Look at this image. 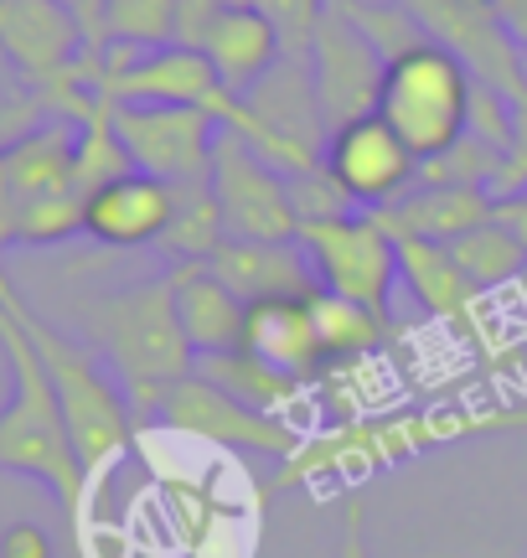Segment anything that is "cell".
<instances>
[{
	"label": "cell",
	"mask_w": 527,
	"mask_h": 558,
	"mask_svg": "<svg viewBox=\"0 0 527 558\" xmlns=\"http://www.w3.org/2000/svg\"><path fill=\"white\" fill-rule=\"evenodd\" d=\"M527 429V399L497 403V409H399V414H357L326 424L321 435H305L301 450L269 481L274 492H357L363 481L383 476L404 460L434 456L445 445H466L476 435H512Z\"/></svg>",
	"instance_id": "6da1fadb"
},
{
	"label": "cell",
	"mask_w": 527,
	"mask_h": 558,
	"mask_svg": "<svg viewBox=\"0 0 527 558\" xmlns=\"http://www.w3.org/2000/svg\"><path fill=\"white\" fill-rule=\"evenodd\" d=\"M0 357H5V378H11V399L0 409V471L47 486L62 512L78 522L88 512L94 481L68 435L58 388L47 378L37 341L21 320V290L5 269H0Z\"/></svg>",
	"instance_id": "7a4b0ae2"
},
{
	"label": "cell",
	"mask_w": 527,
	"mask_h": 558,
	"mask_svg": "<svg viewBox=\"0 0 527 558\" xmlns=\"http://www.w3.org/2000/svg\"><path fill=\"white\" fill-rule=\"evenodd\" d=\"M83 341L109 362V373L120 378L140 418H156L166 393L197 373V352L176 316L171 275L83 300Z\"/></svg>",
	"instance_id": "3957f363"
},
{
	"label": "cell",
	"mask_w": 527,
	"mask_h": 558,
	"mask_svg": "<svg viewBox=\"0 0 527 558\" xmlns=\"http://www.w3.org/2000/svg\"><path fill=\"white\" fill-rule=\"evenodd\" d=\"M21 320H26V331L37 341L47 378L58 388L62 418H68V435L78 445L83 471H88V481H99L114 460L130 456L140 414H135L130 393L120 388V378L109 373V362L83 337H73V331H62L58 320L41 316L26 295H21Z\"/></svg>",
	"instance_id": "277c9868"
},
{
	"label": "cell",
	"mask_w": 527,
	"mask_h": 558,
	"mask_svg": "<svg viewBox=\"0 0 527 558\" xmlns=\"http://www.w3.org/2000/svg\"><path fill=\"white\" fill-rule=\"evenodd\" d=\"M470 99H476V73L440 41H419L388 62L378 114H383L408 150L425 160L450 156L470 124Z\"/></svg>",
	"instance_id": "5b68a950"
},
{
	"label": "cell",
	"mask_w": 527,
	"mask_h": 558,
	"mask_svg": "<svg viewBox=\"0 0 527 558\" xmlns=\"http://www.w3.org/2000/svg\"><path fill=\"white\" fill-rule=\"evenodd\" d=\"M305 259L310 275L321 284V295L357 300L367 311H393V290H399V239L388 233L378 213H342V218L301 222Z\"/></svg>",
	"instance_id": "8992f818"
},
{
	"label": "cell",
	"mask_w": 527,
	"mask_h": 558,
	"mask_svg": "<svg viewBox=\"0 0 527 558\" xmlns=\"http://www.w3.org/2000/svg\"><path fill=\"white\" fill-rule=\"evenodd\" d=\"M156 424L171 429L182 439H197V445H212V450H233V456H264L284 465V460L301 450V424L280 414H259L238 403L233 393H223L218 383H207L203 373H192L186 383H176L166 403L156 409Z\"/></svg>",
	"instance_id": "52a82bcc"
},
{
	"label": "cell",
	"mask_w": 527,
	"mask_h": 558,
	"mask_svg": "<svg viewBox=\"0 0 527 558\" xmlns=\"http://www.w3.org/2000/svg\"><path fill=\"white\" fill-rule=\"evenodd\" d=\"M207 186H212V202L223 213L228 239H259V243L301 239V213H295L290 177L274 171L244 135H233V130L218 135Z\"/></svg>",
	"instance_id": "ba28073f"
},
{
	"label": "cell",
	"mask_w": 527,
	"mask_h": 558,
	"mask_svg": "<svg viewBox=\"0 0 527 558\" xmlns=\"http://www.w3.org/2000/svg\"><path fill=\"white\" fill-rule=\"evenodd\" d=\"M114 135L135 171L186 186V181H207L223 124L207 109H186V104H114Z\"/></svg>",
	"instance_id": "9c48e42d"
},
{
	"label": "cell",
	"mask_w": 527,
	"mask_h": 558,
	"mask_svg": "<svg viewBox=\"0 0 527 558\" xmlns=\"http://www.w3.org/2000/svg\"><path fill=\"white\" fill-rule=\"evenodd\" d=\"M321 171L342 186L352 207L383 213V207H393L404 192H414L419 156H414L404 140H399V130L372 109V114H357V120L336 124V130L326 135Z\"/></svg>",
	"instance_id": "30bf717a"
},
{
	"label": "cell",
	"mask_w": 527,
	"mask_h": 558,
	"mask_svg": "<svg viewBox=\"0 0 527 558\" xmlns=\"http://www.w3.org/2000/svg\"><path fill=\"white\" fill-rule=\"evenodd\" d=\"M0 52L26 78V94L47 104L68 78H78L88 37L58 0H0Z\"/></svg>",
	"instance_id": "8fae6325"
},
{
	"label": "cell",
	"mask_w": 527,
	"mask_h": 558,
	"mask_svg": "<svg viewBox=\"0 0 527 558\" xmlns=\"http://www.w3.org/2000/svg\"><path fill=\"white\" fill-rule=\"evenodd\" d=\"M305 62H310V88H316L326 130H336V124L378 109L388 62H383V52L352 26V16H346L342 5L326 11V21L316 26V41H310V52H305Z\"/></svg>",
	"instance_id": "7c38bea8"
},
{
	"label": "cell",
	"mask_w": 527,
	"mask_h": 558,
	"mask_svg": "<svg viewBox=\"0 0 527 558\" xmlns=\"http://www.w3.org/2000/svg\"><path fill=\"white\" fill-rule=\"evenodd\" d=\"M399 284H408V295L419 300L434 320H445L461 341L497 357V347H487V311H481L487 295L461 275V264L450 259L445 243L399 239Z\"/></svg>",
	"instance_id": "4fadbf2b"
},
{
	"label": "cell",
	"mask_w": 527,
	"mask_h": 558,
	"mask_svg": "<svg viewBox=\"0 0 527 558\" xmlns=\"http://www.w3.org/2000/svg\"><path fill=\"white\" fill-rule=\"evenodd\" d=\"M171 207H176L171 181L124 171V177L103 181L99 192L83 197V233L103 248H145V243H161Z\"/></svg>",
	"instance_id": "5bb4252c"
},
{
	"label": "cell",
	"mask_w": 527,
	"mask_h": 558,
	"mask_svg": "<svg viewBox=\"0 0 527 558\" xmlns=\"http://www.w3.org/2000/svg\"><path fill=\"white\" fill-rule=\"evenodd\" d=\"M497 218V197L487 186H466V181H414V192L383 207V222L393 239H429V243H455L461 233L481 228Z\"/></svg>",
	"instance_id": "9a60e30c"
},
{
	"label": "cell",
	"mask_w": 527,
	"mask_h": 558,
	"mask_svg": "<svg viewBox=\"0 0 527 558\" xmlns=\"http://www.w3.org/2000/svg\"><path fill=\"white\" fill-rule=\"evenodd\" d=\"M207 269L223 279L238 300H274V295H321L301 243H259V239H223Z\"/></svg>",
	"instance_id": "2e32d148"
},
{
	"label": "cell",
	"mask_w": 527,
	"mask_h": 558,
	"mask_svg": "<svg viewBox=\"0 0 527 558\" xmlns=\"http://www.w3.org/2000/svg\"><path fill=\"white\" fill-rule=\"evenodd\" d=\"M316 295H274V300H254L244 320V347L259 352L264 362H274L280 373L301 383H316L326 373L321 357V337H316Z\"/></svg>",
	"instance_id": "e0dca14e"
},
{
	"label": "cell",
	"mask_w": 527,
	"mask_h": 558,
	"mask_svg": "<svg viewBox=\"0 0 527 558\" xmlns=\"http://www.w3.org/2000/svg\"><path fill=\"white\" fill-rule=\"evenodd\" d=\"M166 275H171V290H176V316H182V331H186V341H192L197 362L244 347L248 300L233 295L223 279L207 269V264H171Z\"/></svg>",
	"instance_id": "ac0fdd59"
},
{
	"label": "cell",
	"mask_w": 527,
	"mask_h": 558,
	"mask_svg": "<svg viewBox=\"0 0 527 558\" xmlns=\"http://www.w3.org/2000/svg\"><path fill=\"white\" fill-rule=\"evenodd\" d=\"M203 58L212 62V73L223 78L228 94L244 99L284 62V41L274 32V21L248 5V11H223L218 16V26L203 41Z\"/></svg>",
	"instance_id": "d6986e66"
},
{
	"label": "cell",
	"mask_w": 527,
	"mask_h": 558,
	"mask_svg": "<svg viewBox=\"0 0 527 558\" xmlns=\"http://www.w3.org/2000/svg\"><path fill=\"white\" fill-rule=\"evenodd\" d=\"M197 373H203L207 383H218L223 393H233L238 403H248V409H259V414H280V418L295 414V409L305 403V393H310V383L280 373L274 362H264L259 352H248V347H233V352H218V357H203L197 362Z\"/></svg>",
	"instance_id": "ffe728a7"
},
{
	"label": "cell",
	"mask_w": 527,
	"mask_h": 558,
	"mask_svg": "<svg viewBox=\"0 0 527 558\" xmlns=\"http://www.w3.org/2000/svg\"><path fill=\"white\" fill-rule=\"evenodd\" d=\"M310 311H316V337H321L326 367L367 362L372 352H383L388 331H393L383 311H367V305L342 300V295H316L310 300Z\"/></svg>",
	"instance_id": "44dd1931"
},
{
	"label": "cell",
	"mask_w": 527,
	"mask_h": 558,
	"mask_svg": "<svg viewBox=\"0 0 527 558\" xmlns=\"http://www.w3.org/2000/svg\"><path fill=\"white\" fill-rule=\"evenodd\" d=\"M223 239H228V228H223L218 202H212V186H207V181L176 186V207H171V222H166V233L156 248H166L171 264H207Z\"/></svg>",
	"instance_id": "7402d4cb"
},
{
	"label": "cell",
	"mask_w": 527,
	"mask_h": 558,
	"mask_svg": "<svg viewBox=\"0 0 527 558\" xmlns=\"http://www.w3.org/2000/svg\"><path fill=\"white\" fill-rule=\"evenodd\" d=\"M450 259L461 264V275L481 290V295H491V290H517V279H523L527 269V248L517 239H512L502 222L491 218L481 222V228H470V233H461L455 243H445Z\"/></svg>",
	"instance_id": "603a6c76"
},
{
	"label": "cell",
	"mask_w": 527,
	"mask_h": 558,
	"mask_svg": "<svg viewBox=\"0 0 527 558\" xmlns=\"http://www.w3.org/2000/svg\"><path fill=\"white\" fill-rule=\"evenodd\" d=\"M103 41L135 47V52L176 47V0H109Z\"/></svg>",
	"instance_id": "cb8c5ba5"
},
{
	"label": "cell",
	"mask_w": 527,
	"mask_h": 558,
	"mask_svg": "<svg viewBox=\"0 0 527 558\" xmlns=\"http://www.w3.org/2000/svg\"><path fill=\"white\" fill-rule=\"evenodd\" d=\"M336 5H342L346 16H352V26L383 52V62H393L399 52L419 47V41H434L404 5H367V0H336Z\"/></svg>",
	"instance_id": "d4e9b609"
},
{
	"label": "cell",
	"mask_w": 527,
	"mask_h": 558,
	"mask_svg": "<svg viewBox=\"0 0 527 558\" xmlns=\"http://www.w3.org/2000/svg\"><path fill=\"white\" fill-rule=\"evenodd\" d=\"M254 11L274 21V32L284 41V58H305L310 41H316V26L326 21V0H254Z\"/></svg>",
	"instance_id": "484cf974"
},
{
	"label": "cell",
	"mask_w": 527,
	"mask_h": 558,
	"mask_svg": "<svg viewBox=\"0 0 527 558\" xmlns=\"http://www.w3.org/2000/svg\"><path fill=\"white\" fill-rule=\"evenodd\" d=\"M527 192V83L512 94V145L502 156V177H497V197Z\"/></svg>",
	"instance_id": "4316f807"
},
{
	"label": "cell",
	"mask_w": 527,
	"mask_h": 558,
	"mask_svg": "<svg viewBox=\"0 0 527 558\" xmlns=\"http://www.w3.org/2000/svg\"><path fill=\"white\" fill-rule=\"evenodd\" d=\"M41 120H52V114H47V104H41L37 94H16V99H0V156H5V150H16L21 140L32 135Z\"/></svg>",
	"instance_id": "83f0119b"
},
{
	"label": "cell",
	"mask_w": 527,
	"mask_h": 558,
	"mask_svg": "<svg viewBox=\"0 0 527 558\" xmlns=\"http://www.w3.org/2000/svg\"><path fill=\"white\" fill-rule=\"evenodd\" d=\"M223 11L228 5H218V0H176V47H197L203 52L207 32L218 26Z\"/></svg>",
	"instance_id": "f1b7e54d"
},
{
	"label": "cell",
	"mask_w": 527,
	"mask_h": 558,
	"mask_svg": "<svg viewBox=\"0 0 527 558\" xmlns=\"http://www.w3.org/2000/svg\"><path fill=\"white\" fill-rule=\"evenodd\" d=\"M0 558H58V543L37 522H11L0 533Z\"/></svg>",
	"instance_id": "f546056e"
},
{
	"label": "cell",
	"mask_w": 527,
	"mask_h": 558,
	"mask_svg": "<svg viewBox=\"0 0 527 558\" xmlns=\"http://www.w3.org/2000/svg\"><path fill=\"white\" fill-rule=\"evenodd\" d=\"M336 558H372V543H367V507H363V492H346V512H342V538H336Z\"/></svg>",
	"instance_id": "4dcf8cb0"
},
{
	"label": "cell",
	"mask_w": 527,
	"mask_h": 558,
	"mask_svg": "<svg viewBox=\"0 0 527 558\" xmlns=\"http://www.w3.org/2000/svg\"><path fill=\"white\" fill-rule=\"evenodd\" d=\"M58 5L83 26L88 52H99V47H103V11H109V0H58Z\"/></svg>",
	"instance_id": "1f68e13d"
},
{
	"label": "cell",
	"mask_w": 527,
	"mask_h": 558,
	"mask_svg": "<svg viewBox=\"0 0 527 558\" xmlns=\"http://www.w3.org/2000/svg\"><path fill=\"white\" fill-rule=\"evenodd\" d=\"M497 222H502L512 239L527 248V192H507V197H497Z\"/></svg>",
	"instance_id": "d6a6232c"
},
{
	"label": "cell",
	"mask_w": 527,
	"mask_h": 558,
	"mask_svg": "<svg viewBox=\"0 0 527 558\" xmlns=\"http://www.w3.org/2000/svg\"><path fill=\"white\" fill-rule=\"evenodd\" d=\"M497 21H502V32L527 62V0H497Z\"/></svg>",
	"instance_id": "836d02e7"
},
{
	"label": "cell",
	"mask_w": 527,
	"mask_h": 558,
	"mask_svg": "<svg viewBox=\"0 0 527 558\" xmlns=\"http://www.w3.org/2000/svg\"><path fill=\"white\" fill-rule=\"evenodd\" d=\"M461 5H470V11H481V16H497V0H461Z\"/></svg>",
	"instance_id": "e575fe53"
},
{
	"label": "cell",
	"mask_w": 527,
	"mask_h": 558,
	"mask_svg": "<svg viewBox=\"0 0 527 558\" xmlns=\"http://www.w3.org/2000/svg\"><path fill=\"white\" fill-rule=\"evenodd\" d=\"M218 5H228V11H248L254 0H218Z\"/></svg>",
	"instance_id": "d590c367"
},
{
	"label": "cell",
	"mask_w": 527,
	"mask_h": 558,
	"mask_svg": "<svg viewBox=\"0 0 527 558\" xmlns=\"http://www.w3.org/2000/svg\"><path fill=\"white\" fill-rule=\"evenodd\" d=\"M517 295H523V300H527V269H523V279H517Z\"/></svg>",
	"instance_id": "8d00e7d4"
}]
</instances>
